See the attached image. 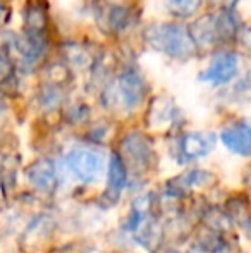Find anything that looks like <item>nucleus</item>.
I'll return each instance as SVG.
<instances>
[{"label": "nucleus", "instance_id": "obj_1", "mask_svg": "<svg viewBox=\"0 0 251 253\" xmlns=\"http://www.w3.org/2000/svg\"><path fill=\"white\" fill-rule=\"evenodd\" d=\"M144 42L153 50L164 53L171 59L188 60L196 55L198 48L194 45L188 26L174 23L150 24L143 31Z\"/></svg>", "mask_w": 251, "mask_h": 253}, {"label": "nucleus", "instance_id": "obj_2", "mask_svg": "<svg viewBox=\"0 0 251 253\" xmlns=\"http://www.w3.org/2000/svg\"><path fill=\"white\" fill-rule=\"evenodd\" d=\"M126 229L131 231L134 240L150 253L157 252L164 240V227L155 215L153 195H143L134 200L127 217Z\"/></svg>", "mask_w": 251, "mask_h": 253}, {"label": "nucleus", "instance_id": "obj_3", "mask_svg": "<svg viewBox=\"0 0 251 253\" xmlns=\"http://www.w3.org/2000/svg\"><path fill=\"white\" fill-rule=\"evenodd\" d=\"M148 93V84L143 74L134 66H126L119 73L114 83H108L102 91V102L105 107H114L117 102L124 105V109L133 110L141 105Z\"/></svg>", "mask_w": 251, "mask_h": 253}, {"label": "nucleus", "instance_id": "obj_4", "mask_svg": "<svg viewBox=\"0 0 251 253\" xmlns=\"http://www.w3.org/2000/svg\"><path fill=\"white\" fill-rule=\"evenodd\" d=\"M3 40V55H7L16 67L31 71L43 60L48 50V35L9 33Z\"/></svg>", "mask_w": 251, "mask_h": 253}, {"label": "nucleus", "instance_id": "obj_5", "mask_svg": "<svg viewBox=\"0 0 251 253\" xmlns=\"http://www.w3.org/2000/svg\"><path fill=\"white\" fill-rule=\"evenodd\" d=\"M121 159L124 162L126 169H131L133 172L140 174L151 167L153 162V145L148 136L143 133H131L122 140L121 145Z\"/></svg>", "mask_w": 251, "mask_h": 253}, {"label": "nucleus", "instance_id": "obj_6", "mask_svg": "<svg viewBox=\"0 0 251 253\" xmlns=\"http://www.w3.org/2000/svg\"><path fill=\"white\" fill-rule=\"evenodd\" d=\"M239 74V55L231 50H220L210 59L208 66L200 73V81L214 86H222Z\"/></svg>", "mask_w": 251, "mask_h": 253}, {"label": "nucleus", "instance_id": "obj_7", "mask_svg": "<svg viewBox=\"0 0 251 253\" xmlns=\"http://www.w3.org/2000/svg\"><path fill=\"white\" fill-rule=\"evenodd\" d=\"M69 170L83 183H91L102 172V155L91 148H74L66 157Z\"/></svg>", "mask_w": 251, "mask_h": 253}, {"label": "nucleus", "instance_id": "obj_8", "mask_svg": "<svg viewBox=\"0 0 251 253\" xmlns=\"http://www.w3.org/2000/svg\"><path fill=\"white\" fill-rule=\"evenodd\" d=\"M215 138L214 133L208 131H194V133H186L181 138L179 143V155H181V162H191L200 157L208 155L215 148Z\"/></svg>", "mask_w": 251, "mask_h": 253}, {"label": "nucleus", "instance_id": "obj_9", "mask_svg": "<svg viewBox=\"0 0 251 253\" xmlns=\"http://www.w3.org/2000/svg\"><path fill=\"white\" fill-rule=\"evenodd\" d=\"M98 23L107 33H122L133 23V10L122 3H107L98 9Z\"/></svg>", "mask_w": 251, "mask_h": 253}, {"label": "nucleus", "instance_id": "obj_10", "mask_svg": "<svg viewBox=\"0 0 251 253\" xmlns=\"http://www.w3.org/2000/svg\"><path fill=\"white\" fill-rule=\"evenodd\" d=\"M26 177L36 190L43 193H54L59 186L55 164L50 159H40L26 169Z\"/></svg>", "mask_w": 251, "mask_h": 253}, {"label": "nucleus", "instance_id": "obj_11", "mask_svg": "<svg viewBox=\"0 0 251 253\" xmlns=\"http://www.w3.org/2000/svg\"><path fill=\"white\" fill-rule=\"evenodd\" d=\"M191 38L198 50L201 48H214L215 45L220 43L217 31V23H215V14H205L200 19H196L188 28Z\"/></svg>", "mask_w": 251, "mask_h": 253}, {"label": "nucleus", "instance_id": "obj_12", "mask_svg": "<svg viewBox=\"0 0 251 253\" xmlns=\"http://www.w3.org/2000/svg\"><path fill=\"white\" fill-rule=\"evenodd\" d=\"M220 140L232 153L248 157L251 153V129L248 123L241 121L222 129Z\"/></svg>", "mask_w": 251, "mask_h": 253}, {"label": "nucleus", "instance_id": "obj_13", "mask_svg": "<svg viewBox=\"0 0 251 253\" xmlns=\"http://www.w3.org/2000/svg\"><path fill=\"white\" fill-rule=\"evenodd\" d=\"M127 184V169L122 162L121 155L114 152L110 155V162H108V184L107 190L104 193V200H108V203H115L121 197L122 190Z\"/></svg>", "mask_w": 251, "mask_h": 253}, {"label": "nucleus", "instance_id": "obj_14", "mask_svg": "<svg viewBox=\"0 0 251 253\" xmlns=\"http://www.w3.org/2000/svg\"><path fill=\"white\" fill-rule=\"evenodd\" d=\"M23 21H24V33L31 35H48V16L47 10L41 3L38 2H30L24 7L23 12Z\"/></svg>", "mask_w": 251, "mask_h": 253}, {"label": "nucleus", "instance_id": "obj_15", "mask_svg": "<svg viewBox=\"0 0 251 253\" xmlns=\"http://www.w3.org/2000/svg\"><path fill=\"white\" fill-rule=\"evenodd\" d=\"M179 110L176 109V105L172 103L171 98L165 97H157L151 100L150 105V112H148V117L153 121V124H172L178 119Z\"/></svg>", "mask_w": 251, "mask_h": 253}, {"label": "nucleus", "instance_id": "obj_16", "mask_svg": "<svg viewBox=\"0 0 251 253\" xmlns=\"http://www.w3.org/2000/svg\"><path fill=\"white\" fill-rule=\"evenodd\" d=\"M62 53L64 59H66L67 66H74V67H91L97 57H93L84 45L81 43H74V42H69V43L62 45Z\"/></svg>", "mask_w": 251, "mask_h": 253}, {"label": "nucleus", "instance_id": "obj_17", "mask_svg": "<svg viewBox=\"0 0 251 253\" xmlns=\"http://www.w3.org/2000/svg\"><path fill=\"white\" fill-rule=\"evenodd\" d=\"M225 209H227L225 215L231 217L238 226H241L243 229L248 233V229H250V202H248V198H246L245 195L229 198Z\"/></svg>", "mask_w": 251, "mask_h": 253}, {"label": "nucleus", "instance_id": "obj_18", "mask_svg": "<svg viewBox=\"0 0 251 253\" xmlns=\"http://www.w3.org/2000/svg\"><path fill=\"white\" fill-rule=\"evenodd\" d=\"M203 0H164V7L171 16L188 19L200 10Z\"/></svg>", "mask_w": 251, "mask_h": 253}, {"label": "nucleus", "instance_id": "obj_19", "mask_svg": "<svg viewBox=\"0 0 251 253\" xmlns=\"http://www.w3.org/2000/svg\"><path fill=\"white\" fill-rule=\"evenodd\" d=\"M45 74H47V83L54 84V86H59V88H64L72 80V69L64 62L50 64V66L47 67V71H45Z\"/></svg>", "mask_w": 251, "mask_h": 253}, {"label": "nucleus", "instance_id": "obj_20", "mask_svg": "<svg viewBox=\"0 0 251 253\" xmlns=\"http://www.w3.org/2000/svg\"><path fill=\"white\" fill-rule=\"evenodd\" d=\"M64 90L59 86H54V84L45 83L40 90V103L43 109L47 110H55L62 105L64 102Z\"/></svg>", "mask_w": 251, "mask_h": 253}, {"label": "nucleus", "instance_id": "obj_21", "mask_svg": "<svg viewBox=\"0 0 251 253\" xmlns=\"http://www.w3.org/2000/svg\"><path fill=\"white\" fill-rule=\"evenodd\" d=\"M88 117V107L84 105H76L71 109V119L74 121H84Z\"/></svg>", "mask_w": 251, "mask_h": 253}, {"label": "nucleus", "instance_id": "obj_22", "mask_svg": "<svg viewBox=\"0 0 251 253\" xmlns=\"http://www.w3.org/2000/svg\"><path fill=\"white\" fill-rule=\"evenodd\" d=\"M5 14H7V7L3 3V0H0V23L5 19Z\"/></svg>", "mask_w": 251, "mask_h": 253}, {"label": "nucleus", "instance_id": "obj_23", "mask_svg": "<svg viewBox=\"0 0 251 253\" xmlns=\"http://www.w3.org/2000/svg\"><path fill=\"white\" fill-rule=\"evenodd\" d=\"M167 253H178V252H167Z\"/></svg>", "mask_w": 251, "mask_h": 253}]
</instances>
